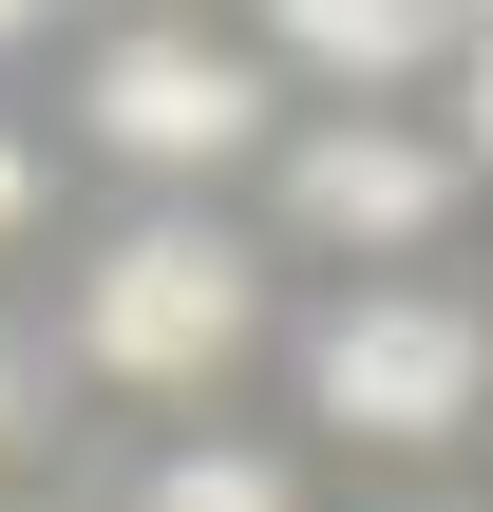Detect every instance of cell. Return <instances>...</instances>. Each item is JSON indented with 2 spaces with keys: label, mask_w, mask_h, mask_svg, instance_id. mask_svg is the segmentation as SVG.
<instances>
[{
  "label": "cell",
  "mask_w": 493,
  "mask_h": 512,
  "mask_svg": "<svg viewBox=\"0 0 493 512\" xmlns=\"http://www.w3.org/2000/svg\"><path fill=\"white\" fill-rule=\"evenodd\" d=\"M456 209H475V152H456L437 114H304V133L266 152V228H285L323 285H399V266H437Z\"/></svg>",
  "instance_id": "cell-4"
},
{
  "label": "cell",
  "mask_w": 493,
  "mask_h": 512,
  "mask_svg": "<svg viewBox=\"0 0 493 512\" xmlns=\"http://www.w3.org/2000/svg\"><path fill=\"white\" fill-rule=\"evenodd\" d=\"M57 19H76V0H0V57H38V38H57Z\"/></svg>",
  "instance_id": "cell-10"
},
{
  "label": "cell",
  "mask_w": 493,
  "mask_h": 512,
  "mask_svg": "<svg viewBox=\"0 0 493 512\" xmlns=\"http://www.w3.org/2000/svg\"><path fill=\"white\" fill-rule=\"evenodd\" d=\"M285 437L304 456H475L493 437V304L456 266H399V285H323L285 323Z\"/></svg>",
  "instance_id": "cell-3"
},
{
  "label": "cell",
  "mask_w": 493,
  "mask_h": 512,
  "mask_svg": "<svg viewBox=\"0 0 493 512\" xmlns=\"http://www.w3.org/2000/svg\"><path fill=\"white\" fill-rule=\"evenodd\" d=\"M285 285H266V228H228V209H114L95 247H76V323H57V361L95 380V399H152V418H209L247 361H285Z\"/></svg>",
  "instance_id": "cell-1"
},
{
  "label": "cell",
  "mask_w": 493,
  "mask_h": 512,
  "mask_svg": "<svg viewBox=\"0 0 493 512\" xmlns=\"http://www.w3.org/2000/svg\"><path fill=\"white\" fill-rule=\"evenodd\" d=\"M380 512H493V494H380Z\"/></svg>",
  "instance_id": "cell-11"
},
{
  "label": "cell",
  "mask_w": 493,
  "mask_h": 512,
  "mask_svg": "<svg viewBox=\"0 0 493 512\" xmlns=\"http://www.w3.org/2000/svg\"><path fill=\"white\" fill-rule=\"evenodd\" d=\"M114 512H304V437H247V418H171V437L114 475Z\"/></svg>",
  "instance_id": "cell-6"
},
{
  "label": "cell",
  "mask_w": 493,
  "mask_h": 512,
  "mask_svg": "<svg viewBox=\"0 0 493 512\" xmlns=\"http://www.w3.org/2000/svg\"><path fill=\"white\" fill-rule=\"evenodd\" d=\"M247 38L304 114H437V76L475 57V0H247Z\"/></svg>",
  "instance_id": "cell-5"
},
{
  "label": "cell",
  "mask_w": 493,
  "mask_h": 512,
  "mask_svg": "<svg viewBox=\"0 0 493 512\" xmlns=\"http://www.w3.org/2000/svg\"><path fill=\"white\" fill-rule=\"evenodd\" d=\"M19 456H38V342L0 323V475H19Z\"/></svg>",
  "instance_id": "cell-9"
},
{
  "label": "cell",
  "mask_w": 493,
  "mask_h": 512,
  "mask_svg": "<svg viewBox=\"0 0 493 512\" xmlns=\"http://www.w3.org/2000/svg\"><path fill=\"white\" fill-rule=\"evenodd\" d=\"M437 133H456V152H475V190H493V19H475V57H456V76H437Z\"/></svg>",
  "instance_id": "cell-8"
},
{
  "label": "cell",
  "mask_w": 493,
  "mask_h": 512,
  "mask_svg": "<svg viewBox=\"0 0 493 512\" xmlns=\"http://www.w3.org/2000/svg\"><path fill=\"white\" fill-rule=\"evenodd\" d=\"M38 228H57V152H38V133H19V114H0V266H19V247H38Z\"/></svg>",
  "instance_id": "cell-7"
},
{
  "label": "cell",
  "mask_w": 493,
  "mask_h": 512,
  "mask_svg": "<svg viewBox=\"0 0 493 512\" xmlns=\"http://www.w3.org/2000/svg\"><path fill=\"white\" fill-rule=\"evenodd\" d=\"M285 133H304V95H285L266 38L209 19V0H133V19L76 38V152H95L133 209H209V190L266 171Z\"/></svg>",
  "instance_id": "cell-2"
}]
</instances>
